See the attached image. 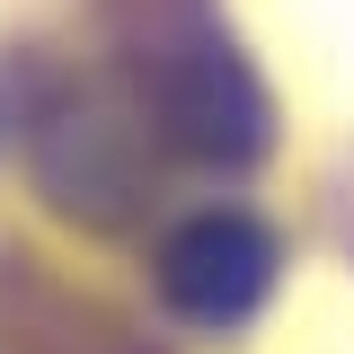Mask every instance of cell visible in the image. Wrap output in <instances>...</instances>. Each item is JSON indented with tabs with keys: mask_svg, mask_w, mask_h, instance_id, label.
Masks as SVG:
<instances>
[{
	"mask_svg": "<svg viewBox=\"0 0 354 354\" xmlns=\"http://www.w3.org/2000/svg\"><path fill=\"white\" fill-rule=\"evenodd\" d=\"M133 88H142V115L160 124V142L186 151V160H204V169H248L266 151V133H274L257 71L186 0L151 9L133 27Z\"/></svg>",
	"mask_w": 354,
	"mask_h": 354,
	"instance_id": "1",
	"label": "cell"
},
{
	"mask_svg": "<svg viewBox=\"0 0 354 354\" xmlns=\"http://www.w3.org/2000/svg\"><path fill=\"white\" fill-rule=\"evenodd\" d=\"M283 274V239L266 230L257 213H195L186 230H169L160 248V292H169L177 319L195 328H239L257 319V301Z\"/></svg>",
	"mask_w": 354,
	"mask_h": 354,
	"instance_id": "2",
	"label": "cell"
}]
</instances>
